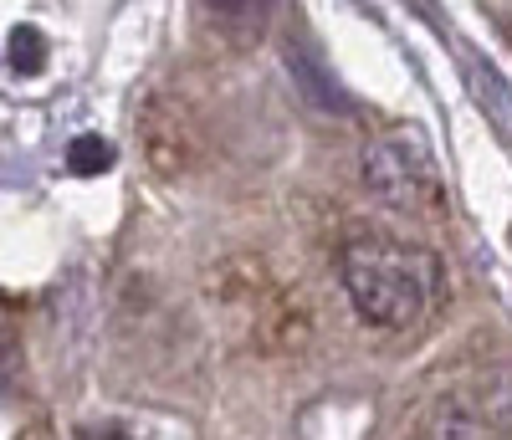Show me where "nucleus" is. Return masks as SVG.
I'll list each match as a JSON object with an SVG mask.
<instances>
[{
    "label": "nucleus",
    "mask_w": 512,
    "mask_h": 440,
    "mask_svg": "<svg viewBox=\"0 0 512 440\" xmlns=\"http://www.w3.org/2000/svg\"><path fill=\"white\" fill-rule=\"evenodd\" d=\"M338 282H344L354 313L369 328H410L431 313L441 292V261L436 251L395 241V236H364L349 241L338 256Z\"/></svg>",
    "instance_id": "1"
},
{
    "label": "nucleus",
    "mask_w": 512,
    "mask_h": 440,
    "mask_svg": "<svg viewBox=\"0 0 512 440\" xmlns=\"http://www.w3.org/2000/svg\"><path fill=\"white\" fill-rule=\"evenodd\" d=\"M359 180L379 205L405 210V215H420L441 200V169L415 128H395V134L369 139L359 154Z\"/></svg>",
    "instance_id": "2"
},
{
    "label": "nucleus",
    "mask_w": 512,
    "mask_h": 440,
    "mask_svg": "<svg viewBox=\"0 0 512 440\" xmlns=\"http://www.w3.org/2000/svg\"><path fill=\"white\" fill-rule=\"evenodd\" d=\"M482 420H487L492 430L512 435V379H502V384H492V389L482 394Z\"/></svg>",
    "instance_id": "5"
},
{
    "label": "nucleus",
    "mask_w": 512,
    "mask_h": 440,
    "mask_svg": "<svg viewBox=\"0 0 512 440\" xmlns=\"http://www.w3.org/2000/svg\"><path fill=\"white\" fill-rule=\"evenodd\" d=\"M41 62H47V41H41V31L36 26L11 31V67L31 77V72H41Z\"/></svg>",
    "instance_id": "4"
},
{
    "label": "nucleus",
    "mask_w": 512,
    "mask_h": 440,
    "mask_svg": "<svg viewBox=\"0 0 512 440\" xmlns=\"http://www.w3.org/2000/svg\"><path fill=\"white\" fill-rule=\"evenodd\" d=\"M113 164V144H103L98 134H77L67 149V169L72 174H103Z\"/></svg>",
    "instance_id": "3"
}]
</instances>
